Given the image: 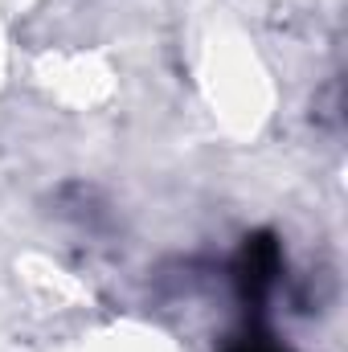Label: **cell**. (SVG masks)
Returning a JSON list of instances; mask_svg holds the SVG:
<instances>
[{"label":"cell","mask_w":348,"mask_h":352,"mask_svg":"<svg viewBox=\"0 0 348 352\" xmlns=\"http://www.w3.org/2000/svg\"><path fill=\"white\" fill-rule=\"evenodd\" d=\"M279 274H283V250L270 234H254L242 242L238 250V263H234V283H238V295L246 307H262L270 299V291L279 287Z\"/></svg>","instance_id":"1"},{"label":"cell","mask_w":348,"mask_h":352,"mask_svg":"<svg viewBox=\"0 0 348 352\" xmlns=\"http://www.w3.org/2000/svg\"><path fill=\"white\" fill-rule=\"evenodd\" d=\"M234 352H279V349H270V344H259V340H246V344H238Z\"/></svg>","instance_id":"2"}]
</instances>
